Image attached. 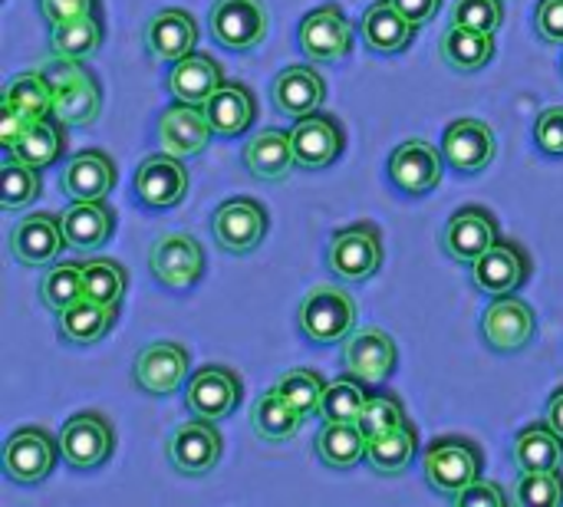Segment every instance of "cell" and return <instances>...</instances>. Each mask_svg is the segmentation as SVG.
<instances>
[{
    "label": "cell",
    "mask_w": 563,
    "mask_h": 507,
    "mask_svg": "<svg viewBox=\"0 0 563 507\" xmlns=\"http://www.w3.org/2000/svg\"><path fill=\"white\" fill-rule=\"evenodd\" d=\"M106 36L102 13H86L49 30V53L63 59H89L99 53Z\"/></svg>",
    "instance_id": "obj_35"
},
{
    "label": "cell",
    "mask_w": 563,
    "mask_h": 507,
    "mask_svg": "<svg viewBox=\"0 0 563 507\" xmlns=\"http://www.w3.org/2000/svg\"><path fill=\"white\" fill-rule=\"evenodd\" d=\"M495 152H498L495 129L482 119H455L442 135L445 165L455 168L459 175H482L495 162Z\"/></svg>",
    "instance_id": "obj_12"
},
{
    "label": "cell",
    "mask_w": 563,
    "mask_h": 507,
    "mask_svg": "<svg viewBox=\"0 0 563 507\" xmlns=\"http://www.w3.org/2000/svg\"><path fill=\"white\" fill-rule=\"evenodd\" d=\"M56 459H63L59 436L53 439L46 429L26 426V429H16L3 445V475L13 485L30 488V485H40L53 475Z\"/></svg>",
    "instance_id": "obj_4"
},
{
    "label": "cell",
    "mask_w": 563,
    "mask_h": 507,
    "mask_svg": "<svg viewBox=\"0 0 563 507\" xmlns=\"http://www.w3.org/2000/svg\"><path fill=\"white\" fill-rule=\"evenodd\" d=\"M548 426L563 439V386L551 396V403H548Z\"/></svg>",
    "instance_id": "obj_55"
},
{
    "label": "cell",
    "mask_w": 563,
    "mask_h": 507,
    "mask_svg": "<svg viewBox=\"0 0 563 507\" xmlns=\"http://www.w3.org/2000/svg\"><path fill=\"white\" fill-rule=\"evenodd\" d=\"M274 106L277 112L290 115V119H303L310 112H317L327 99V82L313 66H287L277 73L274 86H271Z\"/></svg>",
    "instance_id": "obj_25"
},
{
    "label": "cell",
    "mask_w": 563,
    "mask_h": 507,
    "mask_svg": "<svg viewBox=\"0 0 563 507\" xmlns=\"http://www.w3.org/2000/svg\"><path fill=\"white\" fill-rule=\"evenodd\" d=\"M300 426H303V416L277 389L264 393L251 412V429L264 442H287L300 432Z\"/></svg>",
    "instance_id": "obj_38"
},
{
    "label": "cell",
    "mask_w": 563,
    "mask_h": 507,
    "mask_svg": "<svg viewBox=\"0 0 563 507\" xmlns=\"http://www.w3.org/2000/svg\"><path fill=\"white\" fill-rule=\"evenodd\" d=\"M59 185L73 201L109 198V191L115 188V162L102 148H86L66 165Z\"/></svg>",
    "instance_id": "obj_27"
},
{
    "label": "cell",
    "mask_w": 563,
    "mask_h": 507,
    "mask_svg": "<svg viewBox=\"0 0 563 507\" xmlns=\"http://www.w3.org/2000/svg\"><path fill=\"white\" fill-rule=\"evenodd\" d=\"M452 23L485 30V33H498L505 23V3L501 0H459L452 10Z\"/></svg>",
    "instance_id": "obj_48"
},
{
    "label": "cell",
    "mask_w": 563,
    "mask_h": 507,
    "mask_svg": "<svg viewBox=\"0 0 563 507\" xmlns=\"http://www.w3.org/2000/svg\"><path fill=\"white\" fill-rule=\"evenodd\" d=\"M297 323L310 343H320V346L346 343L356 330V300L336 284H320L300 304Z\"/></svg>",
    "instance_id": "obj_2"
},
{
    "label": "cell",
    "mask_w": 563,
    "mask_h": 507,
    "mask_svg": "<svg viewBox=\"0 0 563 507\" xmlns=\"http://www.w3.org/2000/svg\"><path fill=\"white\" fill-rule=\"evenodd\" d=\"M475 271V287L488 297H505L515 294L528 274H531V257L525 254L521 244L515 241H495L488 247V254H482V261L472 267Z\"/></svg>",
    "instance_id": "obj_21"
},
{
    "label": "cell",
    "mask_w": 563,
    "mask_h": 507,
    "mask_svg": "<svg viewBox=\"0 0 563 507\" xmlns=\"http://www.w3.org/2000/svg\"><path fill=\"white\" fill-rule=\"evenodd\" d=\"M498 221L488 208H462L449 218L445 234H442V247L455 264L475 267L482 261V254H488V247L498 241Z\"/></svg>",
    "instance_id": "obj_16"
},
{
    "label": "cell",
    "mask_w": 563,
    "mask_h": 507,
    "mask_svg": "<svg viewBox=\"0 0 563 507\" xmlns=\"http://www.w3.org/2000/svg\"><path fill=\"white\" fill-rule=\"evenodd\" d=\"M148 271L168 290H188L205 277V247L191 234H162L148 247Z\"/></svg>",
    "instance_id": "obj_8"
},
{
    "label": "cell",
    "mask_w": 563,
    "mask_h": 507,
    "mask_svg": "<svg viewBox=\"0 0 563 507\" xmlns=\"http://www.w3.org/2000/svg\"><path fill=\"white\" fill-rule=\"evenodd\" d=\"M129 287V274L119 261L109 257H96L82 264V297L96 300V304H122Z\"/></svg>",
    "instance_id": "obj_42"
},
{
    "label": "cell",
    "mask_w": 563,
    "mask_h": 507,
    "mask_svg": "<svg viewBox=\"0 0 563 507\" xmlns=\"http://www.w3.org/2000/svg\"><path fill=\"white\" fill-rule=\"evenodd\" d=\"M7 155L26 162V165H33V168L53 165V162L63 155V122L53 119V115L40 119V122H36L10 152H7Z\"/></svg>",
    "instance_id": "obj_40"
},
{
    "label": "cell",
    "mask_w": 563,
    "mask_h": 507,
    "mask_svg": "<svg viewBox=\"0 0 563 507\" xmlns=\"http://www.w3.org/2000/svg\"><path fill=\"white\" fill-rule=\"evenodd\" d=\"M534 142L544 155H563V106H551L534 122Z\"/></svg>",
    "instance_id": "obj_49"
},
{
    "label": "cell",
    "mask_w": 563,
    "mask_h": 507,
    "mask_svg": "<svg viewBox=\"0 0 563 507\" xmlns=\"http://www.w3.org/2000/svg\"><path fill=\"white\" fill-rule=\"evenodd\" d=\"M402 16H409L416 26H426L435 20V13L442 10V0H389Z\"/></svg>",
    "instance_id": "obj_54"
},
{
    "label": "cell",
    "mask_w": 563,
    "mask_h": 507,
    "mask_svg": "<svg viewBox=\"0 0 563 507\" xmlns=\"http://www.w3.org/2000/svg\"><path fill=\"white\" fill-rule=\"evenodd\" d=\"M515 505L521 507H561L563 505V475L554 472H525L515 488Z\"/></svg>",
    "instance_id": "obj_47"
},
{
    "label": "cell",
    "mask_w": 563,
    "mask_h": 507,
    "mask_svg": "<svg viewBox=\"0 0 563 507\" xmlns=\"http://www.w3.org/2000/svg\"><path fill=\"white\" fill-rule=\"evenodd\" d=\"M452 505L459 507H505L508 505V498H505V492L498 488V485H492V482H482V478H475Z\"/></svg>",
    "instance_id": "obj_52"
},
{
    "label": "cell",
    "mask_w": 563,
    "mask_h": 507,
    "mask_svg": "<svg viewBox=\"0 0 563 507\" xmlns=\"http://www.w3.org/2000/svg\"><path fill=\"white\" fill-rule=\"evenodd\" d=\"M409 419H406L402 403L396 396H389V393H369V399H366V406L360 412V429H363L366 439H379V436H386V432H393V429H399Z\"/></svg>",
    "instance_id": "obj_46"
},
{
    "label": "cell",
    "mask_w": 563,
    "mask_h": 507,
    "mask_svg": "<svg viewBox=\"0 0 563 507\" xmlns=\"http://www.w3.org/2000/svg\"><path fill=\"white\" fill-rule=\"evenodd\" d=\"M211 231H214V241L221 251L251 254L267 234V211L254 198H231L214 211Z\"/></svg>",
    "instance_id": "obj_13"
},
{
    "label": "cell",
    "mask_w": 563,
    "mask_h": 507,
    "mask_svg": "<svg viewBox=\"0 0 563 507\" xmlns=\"http://www.w3.org/2000/svg\"><path fill=\"white\" fill-rule=\"evenodd\" d=\"M115 449V432L102 412H79L59 429L63 462L76 472H92L109 462Z\"/></svg>",
    "instance_id": "obj_6"
},
{
    "label": "cell",
    "mask_w": 563,
    "mask_h": 507,
    "mask_svg": "<svg viewBox=\"0 0 563 507\" xmlns=\"http://www.w3.org/2000/svg\"><path fill=\"white\" fill-rule=\"evenodd\" d=\"M221 86H224V73H221L218 59H211L208 53H188L185 59L172 63L168 89L178 102L205 106Z\"/></svg>",
    "instance_id": "obj_28"
},
{
    "label": "cell",
    "mask_w": 563,
    "mask_h": 507,
    "mask_svg": "<svg viewBox=\"0 0 563 507\" xmlns=\"http://www.w3.org/2000/svg\"><path fill=\"white\" fill-rule=\"evenodd\" d=\"M244 165L254 178L261 181H284L297 168L294 142L280 129H264L257 132L247 148H244Z\"/></svg>",
    "instance_id": "obj_30"
},
{
    "label": "cell",
    "mask_w": 563,
    "mask_h": 507,
    "mask_svg": "<svg viewBox=\"0 0 563 507\" xmlns=\"http://www.w3.org/2000/svg\"><path fill=\"white\" fill-rule=\"evenodd\" d=\"M3 106L30 115V119H46L53 115V86L46 73H20L7 82L3 89Z\"/></svg>",
    "instance_id": "obj_39"
},
{
    "label": "cell",
    "mask_w": 563,
    "mask_h": 507,
    "mask_svg": "<svg viewBox=\"0 0 563 507\" xmlns=\"http://www.w3.org/2000/svg\"><path fill=\"white\" fill-rule=\"evenodd\" d=\"M36 172L40 168L7 155V162L0 168V208L3 211H23V208H30L40 198L43 181H40Z\"/></svg>",
    "instance_id": "obj_41"
},
{
    "label": "cell",
    "mask_w": 563,
    "mask_h": 507,
    "mask_svg": "<svg viewBox=\"0 0 563 507\" xmlns=\"http://www.w3.org/2000/svg\"><path fill=\"white\" fill-rule=\"evenodd\" d=\"M79 297H82V264H73V261L53 264L46 277L40 280V300L49 313H63Z\"/></svg>",
    "instance_id": "obj_44"
},
{
    "label": "cell",
    "mask_w": 563,
    "mask_h": 507,
    "mask_svg": "<svg viewBox=\"0 0 563 507\" xmlns=\"http://www.w3.org/2000/svg\"><path fill=\"white\" fill-rule=\"evenodd\" d=\"M399 363V350L393 343L389 333L366 327V330H353V337L343 343V366L353 379L366 383V386H383Z\"/></svg>",
    "instance_id": "obj_14"
},
{
    "label": "cell",
    "mask_w": 563,
    "mask_h": 507,
    "mask_svg": "<svg viewBox=\"0 0 563 507\" xmlns=\"http://www.w3.org/2000/svg\"><path fill=\"white\" fill-rule=\"evenodd\" d=\"M274 389L307 419V416H320L327 379L320 373H313V370H290L287 376H280V383Z\"/></svg>",
    "instance_id": "obj_45"
},
{
    "label": "cell",
    "mask_w": 563,
    "mask_h": 507,
    "mask_svg": "<svg viewBox=\"0 0 563 507\" xmlns=\"http://www.w3.org/2000/svg\"><path fill=\"white\" fill-rule=\"evenodd\" d=\"M366 442L369 439L363 436L360 422H323L317 436V459L327 469L346 472L366 462Z\"/></svg>",
    "instance_id": "obj_33"
},
{
    "label": "cell",
    "mask_w": 563,
    "mask_h": 507,
    "mask_svg": "<svg viewBox=\"0 0 563 507\" xmlns=\"http://www.w3.org/2000/svg\"><path fill=\"white\" fill-rule=\"evenodd\" d=\"M165 452H168V462L178 475L201 478V475H211L218 469L224 442H221V432L214 429V422L195 416L191 422H185L172 432Z\"/></svg>",
    "instance_id": "obj_9"
},
{
    "label": "cell",
    "mask_w": 563,
    "mask_h": 507,
    "mask_svg": "<svg viewBox=\"0 0 563 507\" xmlns=\"http://www.w3.org/2000/svg\"><path fill=\"white\" fill-rule=\"evenodd\" d=\"M33 125H36V119H30V115L16 112V109H10V106H3V109H0V139H3L7 152H10Z\"/></svg>",
    "instance_id": "obj_53"
},
{
    "label": "cell",
    "mask_w": 563,
    "mask_h": 507,
    "mask_svg": "<svg viewBox=\"0 0 563 507\" xmlns=\"http://www.w3.org/2000/svg\"><path fill=\"white\" fill-rule=\"evenodd\" d=\"M439 49H442V59L452 69L475 73V69H485L492 63V56H495V33L452 23V30H445V36H442Z\"/></svg>",
    "instance_id": "obj_34"
},
{
    "label": "cell",
    "mask_w": 563,
    "mask_h": 507,
    "mask_svg": "<svg viewBox=\"0 0 563 507\" xmlns=\"http://www.w3.org/2000/svg\"><path fill=\"white\" fill-rule=\"evenodd\" d=\"M63 247H66L63 218L46 214V211L26 214L10 231V254L23 267H49V264H56Z\"/></svg>",
    "instance_id": "obj_17"
},
{
    "label": "cell",
    "mask_w": 563,
    "mask_h": 507,
    "mask_svg": "<svg viewBox=\"0 0 563 507\" xmlns=\"http://www.w3.org/2000/svg\"><path fill=\"white\" fill-rule=\"evenodd\" d=\"M211 122H208V112L205 106H188V102H178L172 109L162 112L158 119V145L162 152L168 155H178V158H195L208 148L211 142Z\"/></svg>",
    "instance_id": "obj_22"
},
{
    "label": "cell",
    "mask_w": 563,
    "mask_h": 507,
    "mask_svg": "<svg viewBox=\"0 0 563 507\" xmlns=\"http://www.w3.org/2000/svg\"><path fill=\"white\" fill-rule=\"evenodd\" d=\"M445 155L426 139H409L389 155V178L406 195H429L442 181Z\"/></svg>",
    "instance_id": "obj_20"
},
{
    "label": "cell",
    "mask_w": 563,
    "mask_h": 507,
    "mask_svg": "<svg viewBox=\"0 0 563 507\" xmlns=\"http://www.w3.org/2000/svg\"><path fill=\"white\" fill-rule=\"evenodd\" d=\"M538 330L534 307L521 297H495L482 313V337L495 353H521Z\"/></svg>",
    "instance_id": "obj_11"
},
{
    "label": "cell",
    "mask_w": 563,
    "mask_h": 507,
    "mask_svg": "<svg viewBox=\"0 0 563 507\" xmlns=\"http://www.w3.org/2000/svg\"><path fill=\"white\" fill-rule=\"evenodd\" d=\"M360 30H363V40H366V46L373 53L393 56V53H402L412 43V36H416L419 26L409 16H402L389 0H379V3H373L363 13Z\"/></svg>",
    "instance_id": "obj_32"
},
{
    "label": "cell",
    "mask_w": 563,
    "mask_h": 507,
    "mask_svg": "<svg viewBox=\"0 0 563 507\" xmlns=\"http://www.w3.org/2000/svg\"><path fill=\"white\" fill-rule=\"evenodd\" d=\"M369 399L366 383L353 379L350 373L327 383L323 403H320V419L323 422H360V412Z\"/></svg>",
    "instance_id": "obj_43"
},
{
    "label": "cell",
    "mask_w": 563,
    "mask_h": 507,
    "mask_svg": "<svg viewBox=\"0 0 563 507\" xmlns=\"http://www.w3.org/2000/svg\"><path fill=\"white\" fill-rule=\"evenodd\" d=\"M53 86V119L63 125H92L102 112V89L99 79L82 66V59L56 56L53 66L43 69Z\"/></svg>",
    "instance_id": "obj_1"
},
{
    "label": "cell",
    "mask_w": 563,
    "mask_h": 507,
    "mask_svg": "<svg viewBox=\"0 0 563 507\" xmlns=\"http://www.w3.org/2000/svg\"><path fill=\"white\" fill-rule=\"evenodd\" d=\"M264 0H214L211 3V36L224 49L247 53L267 36Z\"/></svg>",
    "instance_id": "obj_10"
},
{
    "label": "cell",
    "mask_w": 563,
    "mask_h": 507,
    "mask_svg": "<svg viewBox=\"0 0 563 507\" xmlns=\"http://www.w3.org/2000/svg\"><path fill=\"white\" fill-rule=\"evenodd\" d=\"M135 195L152 211H165V208H175L178 201H185V195H188L185 158L168 155V152L142 158L135 168Z\"/></svg>",
    "instance_id": "obj_15"
},
{
    "label": "cell",
    "mask_w": 563,
    "mask_h": 507,
    "mask_svg": "<svg viewBox=\"0 0 563 507\" xmlns=\"http://www.w3.org/2000/svg\"><path fill=\"white\" fill-rule=\"evenodd\" d=\"M422 465H426L429 488L455 502L482 475V452L468 439H435L426 449Z\"/></svg>",
    "instance_id": "obj_3"
},
{
    "label": "cell",
    "mask_w": 563,
    "mask_h": 507,
    "mask_svg": "<svg viewBox=\"0 0 563 507\" xmlns=\"http://www.w3.org/2000/svg\"><path fill=\"white\" fill-rule=\"evenodd\" d=\"M327 264L340 280L363 284L383 267V238L373 224H350L333 234Z\"/></svg>",
    "instance_id": "obj_5"
},
{
    "label": "cell",
    "mask_w": 563,
    "mask_h": 507,
    "mask_svg": "<svg viewBox=\"0 0 563 507\" xmlns=\"http://www.w3.org/2000/svg\"><path fill=\"white\" fill-rule=\"evenodd\" d=\"M416 452H419V439H416L412 422H406V426L366 442V465L376 475H402L412 465Z\"/></svg>",
    "instance_id": "obj_36"
},
{
    "label": "cell",
    "mask_w": 563,
    "mask_h": 507,
    "mask_svg": "<svg viewBox=\"0 0 563 507\" xmlns=\"http://www.w3.org/2000/svg\"><path fill=\"white\" fill-rule=\"evenodd\" d=\"M119 307L115 304H96L89 297H79L73 307L56 313L59 337L73 346H92L115 327Z\"/></svg>",
    "instance_id": "obj_31"
},
{
    "label": "cell",
    "mask_w": 563,
    "mask_h": 507,
    "mask_svg": "<svg viewBox=\"0 0 563 507\" xmlns=\"http://www.w3.org/2000/svg\"><path fill=\"white\" fill-rule=\"evenodd\" d=\"M534 26L544 43H563V0H541L534 10Z\"/></svg>",
    "instance_id": "obj_51"
},
{
    "label": "cell",
    "mask_w": 563,
    "mask_h": 507,
    "mask_svg": "<svg viewBox=\"0 0 563 507\" xmlns=\"http://www.w3.org/2000/svg\"><path fill=\"white\" fill-rule=\"evenodd\" d=\"M205 112H208V122H211L214 135L234 139V135H244L254 125V119H257V99H254V92L247 86L224 82L205 102Z\"/></svg>",
    "instance_id": "obj_29"
},
{
    "label": "cell",
    "mask_w": 563,
    "mask_h": 507,
    "mask_svg": "<svg viewBox=\"0 0 563 507\" xmlns=\"http://www.w3.org/2000/svg\"><path fill=\"white\" fill-rule=\"evenodd\" d=\"M188 363L191 360H188V350L181 343L162 340V343L139 350V356L132 363V379L148 396H172L185 383Z\"/></svg>",
    "instance_id": "obj_18"
},
{
    "label": "cell",
    "mask_w": 563,
    "mask_h": 507,
    "mask_svg": "<svg viewBox=\"0 0 563 507\" xmlns=\"http://www.w3.org/2000/svg\"><path fill=\"white\" fill-rule=\"evenodd\" d=\"M40 13L46 20V26H59L66 20L86 16V13H102L99 0H40Z\"/></svg>",
    "instance_id": "obj_50"
},
{
    "label": "cell",
    "mask_w": 563,
    "mask_h": 507,
    "mask_svg": "<svg viewBox=\"0 0 563 507\" xmlns=\"http://www.w3.org/2000/svg\"><path fill=\"white\" fill-rule=\"evenodd\" d=\"M195 43H198V23H195V16L188 10L165 7L145 26L148 56L158 59V63H178V59H185L188 53H195Z\"/></svg>",
    "instance_id": "obj_24"
},
{
    "label": "cell",
    "mask_w": 563,
    "mask_h": 507,
    "mask_svg": "<svg viewBox=\"0 0 563 507\" xmlns=\"http://www.w3.org/2000/svg\"><path fill=\"white\" fill-rule=\"evenodd\" d=\"M241 403V379L228 366H205L185 386V406L198 419L218 422L231 416Z\"/></svg>",
    "instance_id": "obj_19"
},
{
    "label": "cell",
    "mask_w": 563,
    "mask_h": 507,
    "mask_svg": "<svg viewBox=\"0 0 563 507\" xmlns=\"http://www.w3.org/2000/svg\"><path fill=\"white\" fill-rule=\"evenodd\" d=\"M112 231H115V214L102 198L99 201H76L63 211L66 247H73L79 254L102 251L109 244Z\"/></svg>",
    "instance_id": "obj_26"
},
{
    "label": "cell",
    "mask_w": 563,
    "mask_h": 507,
    "mask_svg": "<svg viewBox=\"0 0 563 507\" xmlns=\"http://www.w3.org/2000/svg\"><path fill=\"white\" fill-rule=\"evenodd\" d=\"M300 49L310 63H340L353 53V23L336 3H323L300 20Z\"/></svg>",
    "instance_id": "obj_7"
},
{
    "label": "cell",
    "mask_w": 563,
    "mask_h": 507,
    "mask_svg": "<svg viewBox=\"0 0 563 507\" xmlns=\"http://www.w3.org/2000/svg\"><path fill=\"white\" fill-rule=\"evenodd\" d=\"M290 142H294L297 165L307 168V172H320V168H327V165H333L340 158L343 129H340L336 119L310 112V115L297 119V125L290 132Z\"/></svg>",
    "instance_id": "obj_23"
},
{
    "label": "cell",
    "mask_w": 563,
    "mask_h": 507,
    "mask_svg": "<svg viewBox=\"0 0 563 507\" xmlns=\"http://www.w3.org/2000/svg\"><path fill=\"white\" fill-rule=\"evenodd\" d=\"M563 462V439L544 422L528 426L515 442V465L525 472H554Z\"/></svg>",
    "instance_id": "obj_37"
}]
</instances>
